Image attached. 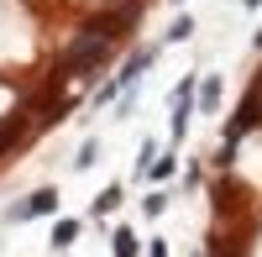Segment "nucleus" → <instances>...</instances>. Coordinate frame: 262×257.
Segmentation results:
<instances>
[{
	"label": "nucleus",
	"instance_id": "1",
	"mask_svg": "<svg viewBox=\"0 0 262 257\" xmlns=\"http://www.w3.org/2000/svg\"><path fill=\"white\" fill-rule=\"evenodd\" d=\"M111 48H116L111 37H90V32H79V37H74V48L58 58V69H53V74H58V79H69V74H84V69H100V63L111 58Z\"/></svg>",
	"mask_w": 262,
	"mask_h": 257
},
{
	"label": "nucleus",
	"instance_id": "2",
	"mask_svg": "<svg viewBox=\"0 0 262 257\" xmlns=\"http://www.w3.org/2000/svg\"><path fill=\"white\" fill-rule=\"evenodd\" d=\"M257 126H262V95H247V100H242V111L226 121V147H221V163H231L236 142H242L247 132H257Z\"/></svg>",
	"mask_w": 262,
	"mask_h": 257
},
{
	"label": "nucleus",
	"instance_id": "3",
	"mask_svg": "<svg viewBox=\"0 0 262 257\" xmlns=\"http://www.w3.org/2000/svg\"><path fill=\"white\" fill-rule=\"evenodd\" d=\"M53 210H58V189L48 184V189H37V195H27V200H21V205H11V226H21V221H37V216H53Z\"/></svg>",
	"mask_w": 262,
	"mask_h": 257
},
{
	"label": "nucleus",
	"instance_id": "4",
	"mask_svg": "<svg viewBox=\"0 0 262 257\" xmlns=\"http://www.w3.org/2000/svg\"><path fill=\"white\" fill-rule=\"evenodd\" d=\"M27 116H32V111H27V105H21V111H11L6 121H0V153H11V147H16L21 137L32 132V121H27Z\"/></svg>",
	"mask_w": 262,
	"mask_h": 257
},
{
	"label": "nucleus",
	"instance_id": "5",
	"mask_svg": "<svg viewBox=\"0 0 262 257\" xmlns=\"http://www.w3.org/2000/svg\"><path fill=\"white\" fill-rule=\"evenodd\" d=\"M79 231H84V226H79L74 216H69V221H58V226H53V242H48V247H53V252H69V247L79 242Z\"/></svg>",
	"mask_w": 262,
	"mask_h": 257
},
{
	"label": "nucleus",
	"instance_id": "6",
	"mask_svg": "<svg viewBox=\"0 0 262 257\" xmlns=\"http://www.w3.org/2000/svg\"><path fill=\"white\" fill-rule=\"evenodd\" d=\"M116 205H121V184H105L100 195H95V205H90V210H95V216H111Z\"/></svg>",
	"mask_w": 262,
	"mask_h": 257
},
{
	"label": "nucleus",
	"instance_id": "7",
	"mask_svg": "<svg viewBox=\"0 0 262 257\" xmlns=\"http://www.w3.org/2000/svg\"><path fill=\"white\" fill-rule=\"evenodd\" d=\"M215 105H221V79H205V84H200V111L210 116Z\"/></svg>",
	"mask_w": 262,
	"mask_h": 257
},
{
	"label": "nucleus",
	"instance_id": "8",
	"mask_svg": "<svg viewBox=\"0 0 262 257\" xmlns=\"http://www.w3.org/2000/svg\"><path fill=\"white\" fill-rule=\"evenodd\" d=\"M95 163H100V142L90 137V142L79 147V158H74V168H79V174H84V168H95Z\"/></svg>",
	"mask_w": 262,
	"mask_h": 257
},
{
	"label": "nucleus",
	"instance_id": "9",
	"mask_svg": "<svg viewBox=\"0 0 262 257\" xmlns=\"http://www.w3.org/2000/svg\"><path fill=\"white\" fill-rule=\"evenodd\" d=\"M116 257H137V231H116Z\"/></svg>",
	"mask_w": 262,
	"mask_h": 257
},
{
	"label": "nucleus",
	"instance_id": "10",
	"mask_svg": "<svg viewBox=\"0 0 262 257\" xmlns=\"http://www.w3.org/2000/svg\"><path fill=\"white\" fill-rule=\"evenodd\" d=\"M173 168H179V158H152V174H147V179H168Z\"/></svg>",
	"mask_w": 262,
	"mask_h": 257
},
{
	"label": "nucleus",
	"instance_id": "11",
	"mask_svg": "<svg viewBox=\"0 0 262 257\" xmlns=\"http://www.w3.org/2000/svg\"><path fill=\"white\" fill-rule=\"evenodd\" d=\"M152 158H158V147H152V142H142V158H137V174H142V179L152 174Z\"/></svg>",
	"mask_w": 262,
	"mask_h": 257
},
{
	"label": "nucleus",
	"instance_id": "12",
	"mask_svg": "<svg viewBox=\"0 0 262 257\" xmlns=\"http://www.w3.org/2000/svg\"><path fill=\"white\" fill-rule=\"evenodd\" d=\"M189 32H194V21H189V16H179V21H173V32H168V42H184Z\"/></svg>",
	"mask_w": 262,
	"mask_h": 257
},
{
	"label": "nucleus",
	"instance_id": "13",
	"mask_svg": "<svg viewBox=\"0 0 262 257\" xmlns=\"http://www.w3.org/2000/svg\"><path fill=\"white\" fill-rule=\"evenodd\" d=\"M163 210H168L163 195H147V200H142V216H163Z\"/></svg>",
	"mask_w": 262,
	"mask_h": 257
},
{
	"label": "nucleus",
	"instance_id": "14",
	"mask_svg": "<svg viewBox=\"0 0 262 257\" xmlns=\"http://www.w3.org/2000/svg\"><path fill=\"white\" fill-rule=\"evenodd\" d=\"M152 257H168V247H163V242H152Z\"/></svg>",
	"mask_w": 262,
	"mask_h": 257
},
{
	"label": "nucleus",
	"instance_id": "15",
	"mask_svg": "<svg viewBox=\"0 0 262 257\" xmlns=\"http://www.w3.org/2000/svg\"><path fill=\"white\" fill-rule=\"evenodd\" d=\"M252 6H262V0H247V11H252Z\"/></svg>",
	"mask_w": 262,
	"mask_h": 257
}]
</instances>
